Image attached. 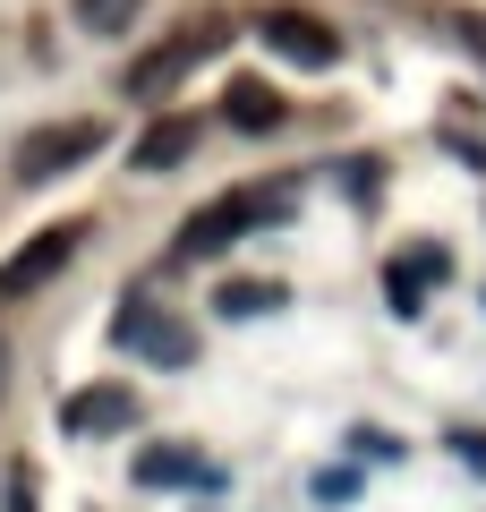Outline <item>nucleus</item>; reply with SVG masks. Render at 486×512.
Listing matches in <instances>:
<instances>
[{"label":"nucleus","mask_w":486,"mask_h":512,"mask_svg":"<svg viewBox=\"0 0 486 512\" xmlns=\"http://www.w3.org/2000/svg\"><path fill=\"white\" fill-rule=\"evenodd\" d=\"M137 478H145V487H188V478H205V487H214L222 470H205V461H197V453H180V444H154V453L137 461Z\"/></svg>","instance_id":"1a4fd4ad"},{"label":"nucleus","mask_w":486,"mask_h":512,"mask_svg":"<svg viewBox=\"0 0 486 512\" xmlns=\"http://www.w3.org/2000/svg\"><path fill=\"white\" fill-rule=\"evenodd\" d=\"M222 120H231L239 137H273V128H282V94H273L265 77H231V86H222Z\"/></svg>","instance_id":"39448f33"},{"label":"nucleus","mask_w":486,"mask_h":512,"mask_svg":"<svg viewBox=\"0 0 486 512\" xmlns=\"http://www.w3.org/2000/svg\"><path fill=\"white\" fill-rule=\"evenodd\" d=\"M180 333H188V325H145V316L128 325V316H120V342H137L154 367H188V342H180Z\"/></svg>","instance_id":"9d476101"},{"label":"nucleus","mask_w":486,"mask_h":512,"mask_svg":"<svg viewBox=\"0 0 486 512\" xmlns=\"http://www.w3.org/2000/svg\"><path fill=\"white\" fill-rule=\"evenodd\" d=\"M256 43L273 60H290V69H333L342 60V35L324 18H307V9H256Z\"/></svg>","instance_id":"f257e3e1"},{"label":"nucleus","mask_w":486,"mask_h":512,"mask_svg":"<svg viewBox=\"0 0 486 512\" xmlns=\"http://www.w3.org/2000/svg\"><path fill=\"white\" fill-rule=\"evenodd\" d=\"M94 154H103V128L94 120H69V128H43V137H26L18 146V180L35 188V180H52V171H77V163H94Z\"/></svg>","instance_id":"7ed1b4c3"},{"label":"nucleus","mask_w":486,"mask_h":512,"mask_svg":"<svg viewBox=\"0 0 486 512\" xmlns=\"http://www.w3.org/2000/svg\"><path fill=\"white\" fill-rule=\"evenodd\" d=\"M273 299H282L273 282H222V291H214V316H256V308H273Z\"/></svg>","instance_id":"9b49d317"},{"label":"nucleus","mask_w":486,"mask_h":512,"mask_svg":"<svg viewBox=\"0 0 486 512\" xmlns=\"http://www.w3.org/2000/svg\"><path fill=\"white\" fill-rule=\"evenodd\" d=\"M60 419H69L77 436H103V427H128V419H137V402H128L120 384H94V393H77V402L60 410Z\"/></svg>","instance_id":"0eeeda50"},{"label":"nucleus","mask_w":486,"mask_h":512,"mask_svg":"<svg viewBox=\"0 0 486 512\" xmlns=\"http://www.w3.org/2000/svg\"><path fill=\"white\" fill-rule=\"evenodd\" d=\"M77 248H86V222H60V231H35L18 256H9V265H0V299H35V291L60 274V265H69Z\"/></svg>","instance_id":"f03ea898"},{"label":"nucleus","mask_w":486,"mask_h":512,"mask_svg":"<svg viewBox=\"0 0 486 512\" xmlns=\"http://www.w3.org/2000/svg\"><path fill=\"white\" fill-rule=\"evenodd\" d=\"M188 154H197V120L171 111V120H154L137 146H128V171H171V163H188Z\"/></svg>","instance_id":"423d86ee"},{"label":"nucleus","mask_w":486,"mask_h":512,"mask_svg":"<svg viewBox=\"0 0 486 512\" xmlns=\"http://www.w3.org/2000/svg\"><path fill=\"white\" fill-rule=\"evenodd\" d=\"M256 222H265V197H256V188H239V197H222L214 214H197V222L180 231V256H222L239 231H256Z\"/></svg>","instance_id":"20e7f679"},{"label":"nucleus","mask_w":486,"mask_h":512,"mask_svg":"<svg viewBox=\"0 0 486 512\" xmlns=\"http://www.w3.org/2000/svg\"><path fill=\"white\" fill-rule=\"evenodd\" d=\"M0 384H9V342H0Z\"/></svg>","instance_id":"4468645a"},{"label":"nucleus","mask_w":486,"mask_h":512,"mask_svg":"<svg viewBox=\"0 0 486 512\" xmlns=\"http://www.w3.org/2000/svg\"><path fill=\"white\" fill-rule=\"evenodd\" d=\"M128 18H137V0H77V26L86 35H120Z\"/></svg>","instance_id":"f8f14e48"},{"label":"nucleus","mask_w":486,"mask_h":512,"mask_svg":"<svg viewBox=\"0 0 486 512\" xmlns=\"http://www.w3.org/2000/svg\"><path fill=\"white\" fill-rule=\"evenodd\" d=\"M461 43H469V52H486V18H461Z\"/></svg>","instance_id":"ddd939ff"},{"label":"nucleus","mask_w":486,"mask_h":512,"mask_svg":"<svg viewBox=\"0 0 486 512\" xmlns=\"http://www.w3.org/2000/svg\"><path fill=\"white\" fill-rule=\"evenodd\" d=\"M188 60H197V43H188V35H171V43H162L154 60H145V69H128V94H137V103H154V94H171V86L188 77Z\"/></svg>","instance_id":"6e6552de"}]
</instances>
